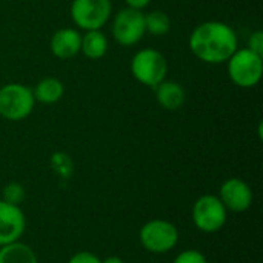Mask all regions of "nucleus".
Wrapping results in <instances>:
<instances>
[{
    "label": "nucleus",
    "instance_id": "nucleus-22",
    "mask_svg": "<svg viewBox=\"0 0 263 263\" xmlns=\"http://www.w3.org/2000/svg\"><path fill=\"white\" fill-rule=\"evenodd\" d=\"M149 2L151 0H125V3H126L128 8L139 9V11H142L143 8H146L149 5Z\"/></svg>",
    "mask_w": 263,
    "mask_h": 263
},
{
    "label": "nucleus",
    "instance_id": "nucleus-8",
    "mask_svg": "<svg viewBox=\"0 0 263 263\" xmlns=\"http://www.w3.org/2000/svg\"><path fill=\"white\" fill-rule=\"evenodd\" d=\"M193 219L199 230L205 233L219 231L227 222V208L214 196L200 197L193 210Z\"/></svg>",
    "mask_w": 263,
    "mask_h": 263
},
{
    "label": "nucleus",
    "instance_id": "nucleus-16",
    "mask_svg": "<svg viewBox=\"0 0 263 263\" xmlns=\"http://www.w3.org/2000/svg\"><path fill=\"white\" fill-rule=\"evenodd\" d=\"M145 28H146V32H149L156 37H160L170 31L171 20H170L168 14L163 11H159V9L151 11L149 14L145 15Z\"/></svg>",
    "mask_w": 263,
    "mask_h": 263
},
{
    "label": "nucleus",
    "instance_id": "nucleus-15",
    "mask_svg": "<svg viewBox=\"0 0 263 263\" xmlns=\"http://www.w3.org/2000/svg\"><path fill=\"white\" fill-rule=\"evenodd\" d=\"M0 263H37V259L29 247L12 242L0 248Z\"/></svg>",
    "mask_w": 263,
    "mask_h": 263
},
{
    "label": "nucleus",
    "instance_id": "nucleus-17",
    "mask_svg": "<svg viewBox=\"0 0 263 263\" xmlns=\"http://www.w3.org/2000/svg\"><path fill=\"white\" fill-rule=\"evenodd\" d=\"M51 163H52V168L62 174L63 177H69L71 171H72V162L71 159L63 154V153H55L52 157H51Z\"/></svg>",
    "mask_w": 263,
    "mask_h": 263
},
{
    "label": "nucleus",
    "instance_id": "nucleus-10",
    "mask_svg": "<svg viewBox=\"0 0 263 263\" xmlns=\"http://www.w3.org/2000/svg\"><path fill=\"white\" fill-rule=\"evenodd\" d=\"M220 202L231 211L242 213L251 206L253 193L250 186L240 179H230L220 188Z\"/></svg>",
    "mask_w": 263,
    "mask_h": 263
},
{
    "label": "nucleus",
    "instance_id": "nucleus-14",
    "mask_svg": "<svg viewBox=\"0 0 263 263\" xmlns=\"http://www.w3.org/2000/svg\"><path fill=\"white\" fill-rule=\"evenodd\" d=\"M80 51L83 52L85 57H88L91 60L102 59L108 51V39H106V35L100 29L86 31L85 35H82Z\"/></svg>",
    "mask_w": 263,
    "mask_h": 263
},
{
    "label": "nucleus",
    "instance_id": "nucleus-12",
    "mask_svg": "<svg viewBox=\"0 0 263 263\" xmlns=\"http://www.w3.org/2000/svg\"><path fill=\"white\" fill-rule=\"evenodd\" d=\"M154 89H156V99H157L159 105L166 111H176L185 103L186 92H185L183 86L174 80L165 79Z\"/></svg>",
    "mask_w": 263,
    "mask_h": 263
},
{
    "label": "nucleus",
    "instance_id": "nucleus-1",
    "mask_svg": "<svg viewBox=\"0 0 263 263\" xmlns=\"http://www.w3.org/2000/svg\"><path fill=\"white\" fill-rule=\"evenodd\" d=\"M190 49L199 60L210 65H220L237 49V34L225 22H203L191 32Z\"/></svg>",
    "mask_w": 263,
    "mask_h": 263
},
{
    "label": "nucleus",
    "instance_id": "nucleus-2",
    "mask_svg": "<svg viewBox=\"0 0 263 263\" xmlns=\"http://www.w3.org/2000/svg\"><path fill=\"white\" fill-rule=\"evenodd\" d=\"M131 72L137 82L145 86L156 88L166 79L168 62L165 55L153 48H143L131 59Z\"/></svg>",
    "mask_w": 263,
    "mask_h": 263
},
{
    "label": "nucleus",
    "instance_id": "nucleus-18",
    "mask_svg": "<svg viewBox=\"0 0 263 263\" xmlns=\"http://www.w3.org/2000/svg\"><path fill=\"white\" fill-rule=\"evenodd\" d=\"M25 199V190L18 183H9L3 190V200L11 205H18Z\"/></svg>",
    "mask_w": 263,
    "mask_h": 263
},
{
    "label": "nucleus",
    "instance_id": "nucleus-11",
    "mask_svg": "<svg viewBox=\"0 0 263 263\" xmlns=\"http://www.w3.org/2000/svg\"><path fill=\"white\" fill-rule=\"evenodd\" d=\"M82 34L74 28H62L55 31L51 37V52L57 59H72L80 52Z\"/></svg>",
    "mask_w": 263,
    "mask_h": 263
},
{
    "label": "nucleus",
    "instance_id": "nucleus-4",
    "mask_svg": "<svg viewBox=\"0 0 263 263\" xmlns=\"http://www.w3.org/2000/svg\"><path fill=\"white\" fill-rule=\"evenodd\" d=\"M34 94L26 85L6 83L0 88V116L6 120H23L34 109Z\"/></svg>",
    "mask_w": 263,
    "mask_h": 263
},
{
    "label": "nucleus",
    "instance_id": "nucleus-9",
    "mask_svg": "<svg viewBox=\"0 0 263 263\" xmlns=\"http://www.w3.org/2000/svg\"><path fill=\"white\" fill-rule=\"evenodd\" d=\"M25 231V216L17 205L0 200V247L17 242Z\"/></svg>",
    "mask_w": 263,
    "mask_h": 263
},
{
    "label": "nucleus",
    "instance_id": "nucleus-7",
    "mask_svg": "<svg viewBox=\"0 0 263 263\" xmlns=\"http://www.w3.org/2000/svg\"><path fill=\"white\" fill-rule=\"evenodd\" d=\"M177 228L166 220H151L140 230V242L151 253H166L177 243Z\"/></svg>",
    "mask_w": 263,
    "mask_h": 263
},
{
    "label": "nucleus",
    "instance_id": "nucleus-6",
    "mask_svg": "<svg viewBox=\"0 0 263 263\" xmlns=\"http://www.w3.org/2000/svg\"><path fill=\"white\" fill-rule=\"evenodd\" d=\"M145 32V14L142 11L126 6L116 14L112 22V35L122 46L136 45L143 39Z\"/></svg>",
    "mask_w": 263,
    "mask_h": 263
},
{
    "label": "nucleus",
    "instance_id": "nucleus-23",
    "mask_svg": "<svg viewBox=\"0 0 263 263\" xmlns=\"http://www.w3.org/2000/svg\"><path fill=\"white\" fill-rule=\"evenodd\" d=\"M102 263H123V260L122 259H119V257H116V256H112V257H108L105 262Z\"/></svg>",
    "mask_w": 263,
    "mask_h": 263
},
{
    "label": "nucleus",
    "instance_id": "nucleus-3",
    "mask_svg": "<svg viewBox=\"0 0 263 263\" xmlns=\"http://www.w3.org/2000/svg\"><path fill=\"white\" fill-rule=\"evenodd\" d=\"M227 63L231 82L240 88H253L262 79V55L253 52L250 48H237L234 54L227 60Z\"/></svg>",
    "mask_w": 263,
    "mask_h": 263
},
{
    "label": "nucleus",
    "instance_id": "nucleus-19",
    "mask_svg": "<svg viewBox=\"0 0 263 263\" xmlns=\"http://www.w3.org/2000/svg\"><path fill=\"white\" fill-rule=\"evenodd\" d=\"M174 263H206V259L202 253L190 250V251H183L182 254H179Z\"/></svg>",
    "mask_w": 263,
    "mask_h": 263
},
{
    "label": "nucleus",
    "instance_id": "nucleus-5",
    "mask_svg": "<svg viewBox=\"0 0 263 263\" xmlns=\"http://www.w3.org/2000/svg\"><path fill=\"white\" fill-rule=\"evenodd\" d=\"M111 0H72L71 18L79 29H102L111 17Z\"/></svg>",
    "mask_w": 263,
    "mask_h": 263
},
{
    "label": "nucleus",
    "instance_id": "nucleus-20",
    "mask_svg": "<svg viewBox=\"0 0 263 263\" xmlns=\"http://www.w3.org/2000/svg\"><path fill=\"white\" fill-rule=\"evenodd\" d=\"M248 48H250L253 52H256V54H259V55H262L263 57V32L262 31H254V32L250 35V39H248Z\"/></svg>",
    "mask_w": 263,
    "mask_h": 263
},
{
    "label": "nucleus",
    "instance_id": "nucleus-21",
    "mask_svg": "<svg viewBox=\"0 0 263 263\" xmlns=\"http://www.w3.org/2000/svg\"><path fill=\"white\" fill-rule=\"evenodd\" d=\"M69 263H102V260L91 253H77L71 257Z\"/></svg>",
    "mask_w": 263,
    "mask_h": 263
},
{
    "label": "nucleus",
    "instance_id": "nucleus-13",
    "mask_svg": "<svg viewBox=\"0 0 263 263\" xmlns=\"http://www.w3.org/2000/svg\"><path fill=\"white\" fill-rule=\"evenodd\" d=\"M63 92H65V86L55 77H45V79H42L35 85V88L32 91L35 102H40V103H45V105L57 103L63 97Z\"/></svg>",
    "mask_w": 263,
    "mask_h": 263
}]
</instances>
